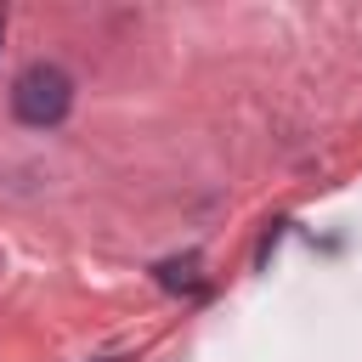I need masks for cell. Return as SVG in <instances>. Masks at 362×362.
Instances as JSON below:
<instances>
[{
	"mask_svg": "<svg viewBox=\"0 0 362 362\" xmlns=\"http://www.w3.org/2000/svg\"><path fill=\"white\" fill-rule=\"evenodd\" d=\"M68 107H74V79H68V68H57V62H28V68L11 79V119H17V124L51 130V124L68 119Z\"/></svg>",
	"mask_w": 362,
	"mask_h": 362,
	"instance_id": "1",
	"label": "cell"
},
{
	"mask_svg": "<svg viewBox=\"0 0 362 362\" xmlns=\"http://www.w3.org/2000/svg\"><path fill=\"white\" fill-rule=\"evenodd\" d=\"M0 34H6V11H0Z\"/></svg>",
	"mask_w": 362,
	"mask_h": 362,
	"instance_id": "3",
	"label": "cell"
},
{
	"mask_svg": "<svg viewBox=\"0 0 362 362\" xmlns=\"http://www.w3.org/2000/svg\"><path fill=\"white\" fill-rule=\"evenodd\" d=\"M192 272H198V255H187V260H164V266H158V283H164V288H187V294H204V283H198Z\"/></svg>",
	"mask_w": 362,
	"mask_h": 362,
	"instance_id": "2",
	"label": "cell"
}]
</instances>
